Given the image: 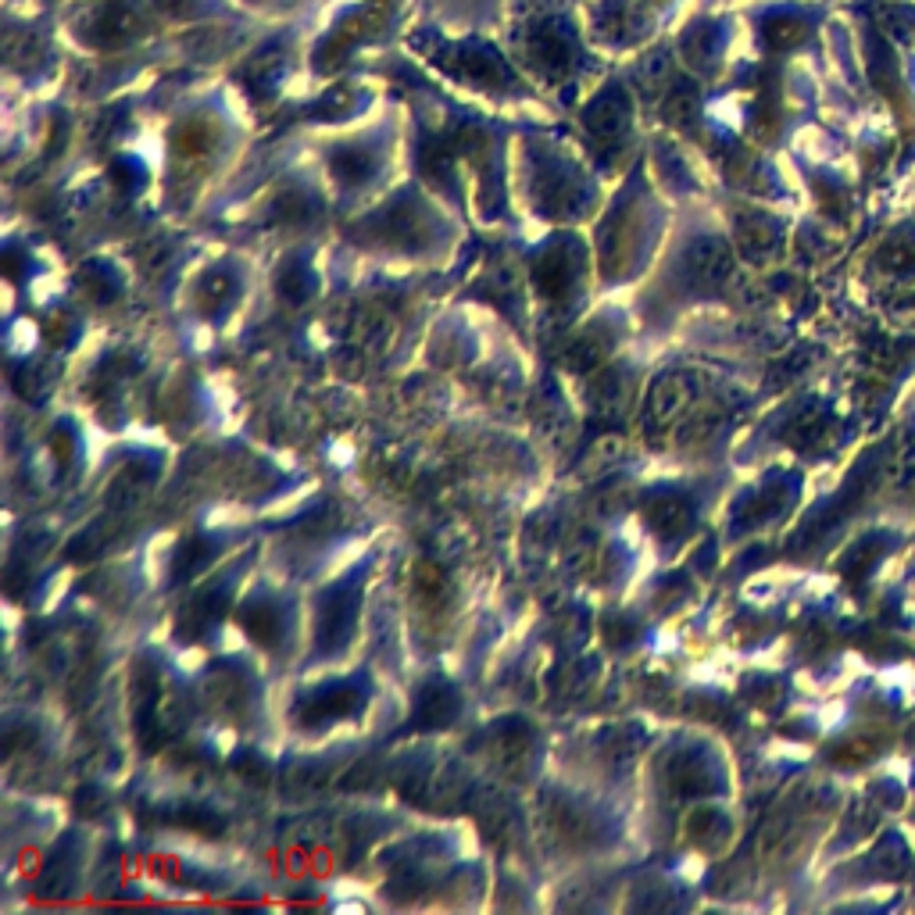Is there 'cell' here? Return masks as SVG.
I'll return each instance as SVG.
<instances>
[{
  "instance_id": "obj_1",
  "label": "cell",
  "mask_w": 915,
  "mask_h": 915,
  "mask_svg": "<svg viewBox=\"0 0 915 915\" xmlns=\"http://www.w3.org/2000/svg\"><path fill=\"white\" fill-rule=\"evenodd\" d=\"M801 36H804V29L798 26L795 18H779V22L768 26V40H773V47H795Z\"/></svg>"
}]
</instances>
